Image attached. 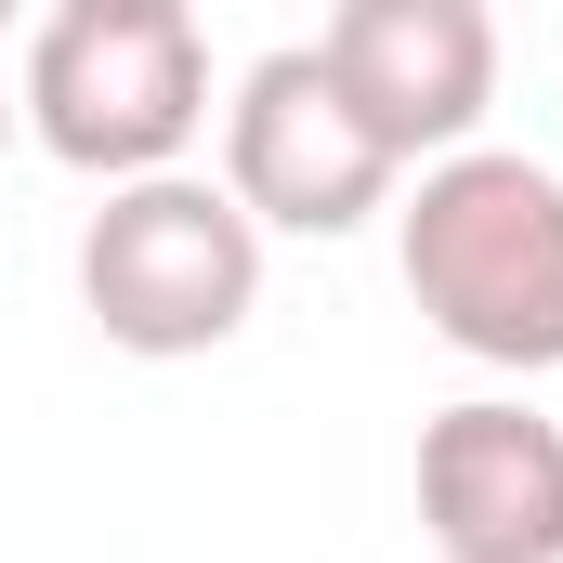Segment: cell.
I'll use <instances>...</instances> for the list:
<instances>
[{"mask_svg": "<svg viewBox=\"0 0 563 563\" xmlns=\"http://www.w3.org/2000/svg\"><path fill=\"white\" fill-rule=\"evenodd\" d=\"M79 314H92L119 354H144V367L223 354V341L263 314V223H250L210 170L119 184V197L79 223Z\"/></svg>", "mask_w": 563, "mask_h": 563, "instance_id": "3957f363", "label": "cell"}, {"mask_svg": "<svg viewBox=\"0 0 563 563\" xmlns=\"http://www.w3.org/2000/svg\"><path fill=\"white\" fill-rule=\"evenodd\" d=\"M0 157H13V79H0Z\"/></svg>", "mask_w": 563, "mask_h": 563, "instance_id": "52a82bcc", "label": "cell"}, {"mask_svg": "<svg viewBox=\"0 0 563 563\" xmlns=\"http://www.w3.org/2000/svg\"><path fill=\"white\" fill-rule=\"evenodd\" d=\"M394 263L445 354L525 367V380L563 367V170L511 157V144L432 157L420 197L394 210Z\"/></svg>", "mask_w": 563, "mask_h": 563, "instance_id": "6da1fadb", "label": "cell"}, {"mask_svg": "<svg viewBox=\"0 0 563 563\" xmlns=\"http://www.w3.org/2000/svg\"><path fill=\"white\" fill-rule=\"evenodd\" d=\"M432 563H563V420L472 394L420 432Z\"/></svg>", "mask_w": 563, "mask_h": 563, "instance_id": "8992f818", "label": "cell"}, {"mask_svg": "<svg viewBox=\"0 0 563 563\" xmlns=\"http://www.w3.org/2000/svg\"><path fill=\"white\" fill-rule=\"evenodd\" d=\"M394 144L354 119V92L314 66V40L263 53L223 106V197L263 236H354L367 210H394Z\"/></svg>", "mask_w": 563, "mask_h": 563, "instance_id": "277c9868", "label": "cell"}, {"mask_svg": "<svg viewBox=\"0 0 563 563\" xmlns=\"http://www.w3.org/2000/svg\"><path fill=\"white\" fill-rule=\"evenodd\" d=\"M13 119L106 197L157 184L210 132V40L184 0H53L13 66Z\"/></svg>", "mask_w": 563, "mask_h": 563, "instance_id": "7a4b0ae2", "label": "cell"}, {"mask_svg": "<svg viewBox=\"0 0 563 563\" xmlns=\"http://www.w3.org/2000/svg\"><path fill=\"white\" fill-rule=\"evenodd\" d=\"M314 66L354 92V119L394 144V170H432L498 106V26L485 0H341L314 26Z\"/></svg>", "mask_w": 563, "mask_h": 563, "instance_id": "5b68a950", "label": "cell"}]
</instances>
